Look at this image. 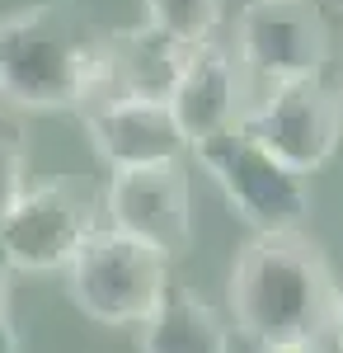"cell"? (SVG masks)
I'll return each mask as SVG.
<instances>
[{
    "instance_id": "cell-1",
    "label": "cell",
    "mask_w": 343,
    "mask_h": 353,
    "mask_svg": "<svg viewBox=\"0 0 343 353\" xmlns=\"http://www.w3.org/2000/svg\"><path fill=\"white\" fill-rule=\"evenodd\" d=\"M339 297V278L324 250L301 231H254L231 264L226 301L245 339L324 334Z\"/></svg>"
},
{
    "instance_id": "cell-2",
    "label": "cell",
    "mask_w": 343,
    "mask_h": 353,
    "mask_svg": "<svg viewBox=\"0 0 343 353\" xmlns=\"http://www.w3.org/2000/svg\"><path fill=\"white\" fill-rule=\"evenodd\" d=\"M104 66V33L71 0H38L0 19V99L14 109H85Z\"/></svg>"
},
{
    "instance_id": "cell-3",
    "label": "cell",
    "mask_w": 343,
    "mask_h": 353,
    "mask_svg": "<svg viewBox=\"0 0 343 353\" xmlns=\"http://www.w3.org/2000/svg\"><path fill=\"white\" fill-rule=\"evenodd\" d=\"M198 170L221 189L226 208L249 231H301L311 217V184L282 165L273 151H264L245 128H221L188 146Z\"/></svg>"
},
{
    "instance_id": "cell-4",
    "label": "cell",
    "mask_w": 343,
    "mask_h": 353,
    "mask_svg": "<svg viewBox=\"0 0 343 353\" xmlns=\"http://www.w3.org/2000/svg\"><path fill=\"white\" fill-rule=\"evenodd\" d=\"M169 288V259L113 226L94 231L66 264V292L94 325H141Z\"/></svg>"
},
{
    "instance_id": "cell-5",
    "label": "cell",
    "mask_w": 343,
    "mask_h": 353,
    "mask_svg": "<svg viewBox=\"0 0 343 353\" xmlns=\"http://www.w3.org/2000/svg\"><path fill=\"white\" fill-rule=\"evenodd\" d=\"M99 231V212L76 179H48L0 221V264L19 273H66L76 250Z\"/></svg>"
},
{
    "instance_id": "cell-6",
    "label": "cell",
    "mask_w": 343,
    "mask_h": 353,
    "mask_svg": "<svg viewBox=\"0 0 343 353\" xmlns=\"http://www.w3.org/2000/svg\"><path fill=\"white\" fill-rule=\"evenodd\" d=\"M240 128L254 137L264 151H273L282 165L296 174H311L339 151L343 128H339V99L334 90L306 76V81H278L264 94V104L240 113Z\"/></svg>"
},
{
    "instance_id": "cell-7",
    "label": "cell",
    "mask_w": 343,
    "mask_h": 353,
    "mask_svg": "<svg viewBox=\"0 0 343 353\" xmlns=\"http://www.w3.org/2000/svg\"><path fill=\"white\" fill-rule=\"evenodd\" d=\"M236 48L268 85L306 81L329 66V24L315 0H249L236 19Z\"/></svg>"
},
{
    "instance_id": "cell-8",
    "label": "cell",
    "mask_w": 343,
    "mask_h": 353,
    "mask_svg": "<svg viewBox=\"0 0 343 353\" xmlns=\"http://www.w3.org/2000/svg\"><path fill=\"white\" fill-rule=\"evenodd\" d=\"M104 212L113 231L160 250L165 259H179L193 245V189H188L184 161L113 170Z\"/></svg>"
},
{
    "instance_id": "cell-9",
    "label": "cell",
    "mask_w": 343,
    "mask_h": 353,
    "mask_svg": "<svg viewBox=\"0 0 343 353\" xmlns=\"http://www.w3.org/2000/svg\"><path fill=\"white\" fill-rule=\"evenodd\" d=\"M85 137L108 170L165 165L188 156V137L165 99H99L85 104Z\"/></svg>"
},
{
    "instance_id": "cell-10",
    "label": "cell",
    "mask_w": 343,
    "mask_h": 353,
    "mask_svg": "<svg viewBox=\"0 0 343 353\" xmlns=\"http://www.w3.org/2000/svg\"><path fill=\"white\" fill-rule=\"evenodd\" d=\"M240 99H245V81H240V61L221 43H193L184 52V66L169 85V113L184 128L188 146L202 137L236 128L240 123Z\"/></svg>"
},
{
    "instance_id": "cell-11",
    "label": "cell",
    "mask_w": 343,
    "mask_h": 353,
    "mask_svg": "<svg viewBox=\"0 0 343 353\" xmlns=\"http://www.w3.org/2000/svg\"><path fill=\"white\" fill-rule=\"evenodd\" d=\"M184 43H174L169 33L151 24L123 28V33H104V66L99 81L90 90L85 104L99 99H169V85L184 66Z\"/></svg>"
},
{
    "instance_id": "cell-12",
    "label": "cell",
    "mask_w": 343,
    "mask_h": 353,
    "mask_svg": "<svg viewBox=\"0 0 343 353\" xmlns=\"http://www.w3.org/2000/svg\"><path fill=\"white\" fill-rule=\"evenodd\" d=\"M141 353H231V330L202 297L169 288L141 321Z\"/></svg>"
},
{
    "instance_id": "cell-13",
    "label": "cell",
    "mask_w": 343,
    "mask_h": 353,
    "mask_svg": "<svg viewBox=\"0 0 343 353\" xmlns=\"http://www.w3.org/2000/svg\"><path fill=\"white\" fill-rule=\"evenodd\" d=\"M141 5H146V24L169 33L184 48L207 43L226 14V0H141Z\"/></svg>"
},
{
    "instance_id": "cell-14",
    "label": "cell",
    "mask_w": 343,
    "mask_h": 353,
    "mask_svg": "<svg viewBox=\"0 0 343 353\" xmlns=\"http://www.w3.org/2000/svg\"><path fill=\"white\" fill-rule=\"evenodd\" d=\"M24 170H28V132L10 109H0V221L24 198Z\"/></svg>"
},
{
    "instance_id": "cell-15",
    "label": "cell",
    "mask_w": 343,
    "mask_h": 353,
    "mask_svg": "<svg viewBox=\"0 0 343 353\" xmlns=\"http://www.w3.org/2000/svg\"><path fill=\"white\" fill-rule=\"evenodd\" d=\"M259 353H334L324 334H296V339H264Z\"/></svg>"
},
{
    "instance_id": "cell-16",
    "label": "cell",
    "mask_w": 343,
    "mask_h": 353,
    "mask_svg": "<svg viewBox=\"0 0 343 353\" xmlns=\"http://www.w3.org/2000/svg\"><path fill=\"white\" fill-rule=\"evenodd\" d=\"M324 339H329V349H334V353H343V288H339V297H334V316H329Z\"/></svg>"
},
{
    "instance_id": "cell-17",
    "label": "cell",
    "mask_w": 343,
    "mask_h": 353,
    "mask_svg": "<svg viewBox=\"0 0 343 353\" xmlns=\"http://www.w3.org/2000/svg\"><path fill=\"white\" fill-rule=\"evenodd\" d=\"M0 353H19V330L10 325V316H0Z\"/></svg>"
},
{
    "instance_id": "cell-18",
    "label": "cell",
    "mask_w": 343,
    "mask_h": 353,
    "mask_svg": "<svg viewBox=\"0 0 343 353\" xmlns=\"http://www.w3.org/2000/svg\"><path fill=\"white\" fill-rule=\"evenodd\" d=\"M10 311V283H5V264H0V316Z\"/></svg>"
},
{
    "instance_id": "cell-19",
    "label": "cell",
    "mask_w": 343,
    "mask_h": 353,
    "mask_svg": "<svg viewBox=\"0 0 343 353\" xmlns=\"http://www.w3.org/2000/svg\"><path fill=\"white\" fill-rule=\"evenodd\" d=\"M334 99H339V128H343V85L334 90Z\"/></svg>"
}]
</instances>
